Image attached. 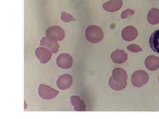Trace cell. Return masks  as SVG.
<instances>
[{
  "label": "cell",
  "instance_id": "52a82bcc",
  "mask_svg": "<svg viewBox=\"0 0 159 119\" xmlns=\"http://www.w3.org/2000/svg\"><path fill=\"white\" fill-rule=\"evenodd\" d=\"M122 5V0H111L102 5L104 10L110 12L118 11Z\"/></svg>",
  "mask_w": 159,
  "mask_h": 119
},
{
  "label": "cell",
  "instance_id": "4fadbf2b",
  "mask_svg": "<svg viewBox=\"0 0 159 119\" xmlns=\"http://www.w3.org/2000/svg\"><path fill=\"white\" fill-rule=\"evenodd\" d=\"M61 20L67 23L72 21H74L73 16L70 15L69 13L66 12H63L61 13Z\"/></svg>",
  "mask_w": 159,
  "mask_h": 119
},
{
  "label": "cell",
  "instance_id": "6da1fadb",
  "mask_svg": "<svg viewBox=\"0 0 159 119\" xmlns=\"http://www.w3.org/2000/svg\"><path fill=\"white\" fill-rule=\"evenodd\" d=\"M87 40L92 43H99L103 38V32L101 29L97 26H90L87 27L85 33Z\"/></svg>",
  "mask_w": 159,
  "mask_h": 119
},
{
  "label": "cell",
  "instance_id": "9a60e30c",
  "mask_svg": "<svg viewBox=\"0 0 159 119\" xmlns=\"http://www.w3.org/2000/svg\"></svg>",
  "mask_w": 159,
  "mask_h": 119
},
{
  "label": "cell",
  "instance_id": "8fae6325",
  "mask_svg": "<svg viewBox=\"0 0 159 119\" xmlns=\"http://www.w3.org/2000/svg\"><path fill=\"white\" fill-rule=\"evenodd\" d=\"M71 102L74 107V110L77 111L85 110V106L82 101L77 96H72L70 98Z\"/></svg>",
  "mask_w": 159,
  "mask_h": 119
},
{
  "label": "cell",
  "instance_id": "7c38bea8",
  "mask_svg": "<svg viewBox=\"0 0 159 119\" xmlns=\"http://www.w3.org/2000/svg\"><path fill=\"white\" fill-rule=\"evenodd\" d=\"M147 62L153 64L147 65V68L150 70H155L159 68V58L155 56H150L147 60Z\"/></svg>",
  "mask_w": 159,
  "mask_h": 119
},
{
  "label": "cell",
  "instance_id": "5bb4252c",
  "mask_svg": "<svg viewBox=\"0 0 159 119\" xmlns=\"http://www.w3.org/2000/svg\"><path fill=\"white\" fill-rule=\"evenodd\" d=\"M135 13V11L131 9H127L125 10V11H123L122 13V18H125V17H127V16H131V15H133Z\"/></svg>",
  "mask_w": 159,
  "mask_h": 119
},
{
  "label": "cell",
  "instance_id": "9c48e42d",
  "mask_svg": "<svg viewBox=\"0 0 159 119\" xmlns=\"http://www.w3.org/2000/svg\"><path fill=\"white\" fill-rule=\"evenodd\" d=\"M149 45L154 52L159 54V30L154 31L150 36Z\"/></svg>",
  "mask_w": 159,
  "mask_h": 119
},
{
  "label": "cell",
  "instance_id": "ba28073f",
  "mask_svg": "<svg viewBox=\"0 0 159 119\" xmlns=\"http://www.w3.org/2000/svg\"><path fill=\"white\" fill-rule=\"evenodd\" d=\"M40 45L47 48L53 53H57L59 48V45L57 42L50 41L46 37H44L41 39Z\"/></svg>",
  "mask_w": 159,
  "mask_h": 119
},
{
  "label": "cell",
  "instance_id": "277c9868",
  "mask_svg": "<svg viewBox=\"0 0 159 119\" xmlns=\"http://www.w3.org/2000/svg\"><path fill=\"white\" fill-rule=\"evenodd\" d=\"M56 63L59 68L67 69L70 68L72 65V58L71 56L67 53H62L57 56Z\"/></svg>",
  "mask_w": 159,
  "mask_h": 119
},
{
  "label": "cell",
  "instance_id": "8992f818",
  "mask_svg": "<svg viewBox=\"0 0 159 119\" xmlns=\"http://www.w3.org/2000/svg\"><path fill=\"white\" fill-rule=\"evenodd\" d=\"M72 81V78L70 75H63L57 79V87L60 90H67L71 86Z\"/></svg>",
  "mask_w": 159,
  "mask_h": 119
},
{
  "label": "cell",
  "instance_id": "30bf717a",
  "mask_svg": "<svg viewBox=\"0 0 159 119\" xmlns=\"http://www.w3.org/2000/svg\"><path fill=\"white\" fill-rule=\"evenodd\" d=\"M148 23L154 25L159 23V10L157 8H152L148 11L147 15Z\"/></svg>",
  "mask_w": 159,
  "mask_h": 119
},
{
  "label": "cell",
  "instance_id": "3957f363",
  "mask_svg": "<svg viewBox=\"0 0 159 119\" xmlns=\"http://www.w3.org/2000/svg\"><path fill=\"white\" fill-rule=\"evenodd\" d=\"M38 93L40 97L44 100H50L56 97L58 92L51 87L44 84H40L38 89Z\"/></svg>",
  "mask_w": 159,
  "mask_h": 119
},
{
  "label": "cell",
  "instance_id": "7a4b0ae2",
  "mask_svg": "<svg viewBox=\"0 0 159 119\" xmlns=\"http://www.w3.org/2000/svg\"><path fill=\"white\" fill-rule=\"evenodd\" d=\"M46 38L53 42H60L65 37V32L62 27L52 26L48 28L46 31Z\"/></svg>",
  "mask_w": 159,
  "mask_h": 119
},
{
  "label": "cell",
  "instance_id": "5b68a950",
  "mask_svg": "<svg viewBox=\"0 0 159 119\" xmlns=\"http://www.w3.org/2000/svg\"><path fill=\"white\" fill-rule=\"evenodd\" d=\"M35 54L40 63L45 64L51 58L52 52L49 49L44 47H39L35 51Z\"/></svg>",
  "mask_w": 159,
  "mask_h": 119
}]
</instances>
